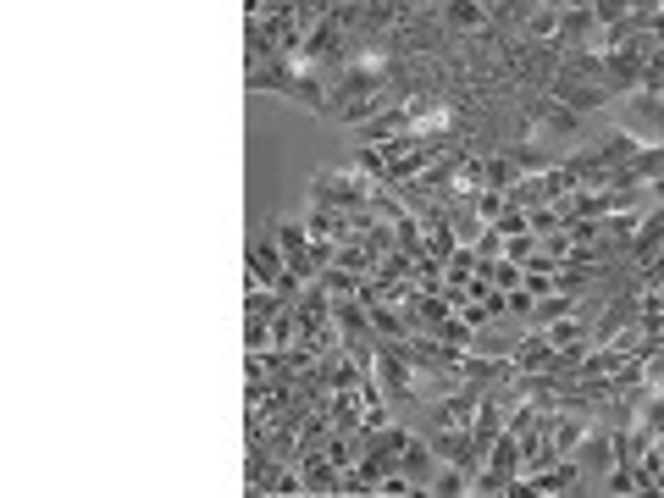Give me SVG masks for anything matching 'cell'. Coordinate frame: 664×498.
<instances>
[{"label": "cell", "instance_id": "cell-1", "mask_svg": "<svg viewBox=\"0 0 664 498\" xmlns=\"http://www.w3.org/2000/svg\"><path fill=\"white\" fill-rule=\"evenodd\" d=\"M371 194H377V183L366 172H355V166L310 178V205H332V211H371Z\"/></svg>", "mask_w": 664, "mask_h": 498}, {"label": "cell", "instance_id": "cell-2", "mask_svg": "<svg viewBox=\"0 0 664 498\" xmlns=\"http://www.w3.org/2000/svg\"><path fill=\"white\" fill-rule=\"evenodd\" d=\"M521 111L532 117L537 133H559V139H576L581 133V111L554 100V95H521Z\"/></svg>", "mask_w": 664, "mask_h": 498}, {"label": "cell", "instance_id": "cell-3", "mask_svg": "<svg viewBox=\"0 0 664 498\" xmlns=\"http://www.w3.org/2000/svg\"><path fill=\"white\" fill-rule=\"evenodd\" d=\"M548 95H554V100H565V106H576L581 117H587V111H604V106H615V95H609L604 83H593V78H565V72H554V83H548Z\"/></svg>", "mask_w": 664, "mask_h": 498}, {"label": "cell", "instance_id": "cell-4", "mask_svg": "<svg viewBox=\"0 0 664 498\" xmlns=\"http://www.w3.org/2000/svg\"><path fill=\"white\" fill-rule=\"evenodd\" d=\"M283 272H288V255H283V244H277V233L255 238V244H249V277H244V288H272Z\"/></svg>", "mask_w": 664, "mask_h": 498}, {"label": "cell", "instance_id": "cell-5", "mask_svg": "<svg viewBox=\"0 0 664 498\" xmlns=\"http://www.w3.org/2000/svg\"><path fill=\"white\" fill-rule=\"evenodd\" d=\"M460 377L471 382V388H482V393H504L510 388V377H515V360L510 355H465V366H460Z\"/></svg>", "mask_w": 664, "mask_h": 498}, {"label": "cell", "instance_id": "cell-6", "mask_svg": "<svg viewBox=\"0 0 664 498\" xmlns=\"http://www.w3.org/2000/svg\"><path fill=\"white\" fill-rule=\"evenodd\" d=\"M537 498H565V493H593V487H581V460L576 454H565L559 465H548V471L532 476Z\"/></svg>", "mask_w": 664, "mask_h": 498}, {"label": "cell", "instance_id": "cell-7", "mask_svg": "<svg viewBox=\"0 0 664 498\" xmlns=\"http://www.w3.org/2000/svg\"><path fill=\"white\" fill-rule=\"evenodd\" d=\"M476 410H482V388H471V382H460V388L449 393V399L432 410V427H471Z\"/></svg>", "mask_w": 664, "mask_h": 498}, {"label": "cell", "instance_id": "cell-8", "mask_svg": "<svg viewBox=\"0 0 664 498\" xmlns=\"http://www.w3.org/2000/svg\"><path fill=\"white\" fill-rule=\"evenodd\" d=\"M438 449H432V438H421V432H415V438L410 443H404V460H399V471L404 476H410V482L415 487H421V493H427V487H432V476H438Z\"/></svg>", "mask_w": 664, "mask_h": 498}, {"label": "cell", "instance_id": "cell-9", "mask_svg": "<svg viewBox=\"0 0 664 498\" xmlns=\"http://www.w3.org/2000/svg\"><path fill=\"white\" fill-rule=\"evenodd\" d=\"M487 471L498 476V487H510L515 476H521V438H515V432H498L493 438V449H487Z\"/></svg>", "mask_w": 664, "mask_h": 498}, {"label": "cell", "instance_id": "cell-10", "mask_svg": "<svg viewBox=\"0 0 664 498\" xmlns=\"http://www.w3.org/2000/svg\"><path fill=\"white\" fill-rule=\"evenodd\" d=\"M587 432H593V415L587 410H554V449L559 454H576V443H587Z\"/></svg>", "mask_w": 664, "mask_h": 498}, {"label": "cell", "instance_id": "cell-11", "mask_svg": "<svg viewBox=\"0 0 664 498\" xmlns=\"http://www.w3.org/2000/svg\"><path fill=\"white\" fill-rule=\"evenodd\" d=\"M659 244H664V205H648V211H642L637 238H631V249H626V261H631V266H642Z\"/></svg>", "mask_w": 664, "mask_h": 498}, {"label": "cell", "instance_id": "cell-12", "mask_svg": "<svg viewBox=\"0 0 664 498\" xmlns=\"http://www.w3.org/2000/svg\"><path fill=\"white\" fill-rule=\"evenodd\" d=\"M443 28L449 34H476V28H487V6L482 0H443Z\"/></svg>", "mask_w": 664, "mask_h": 498}, {"label": "cell", "instance_id": "cell-13", "mask_svg": "<svg viewBox=\"0 0 664 498\" xmlns=\"http://www.w3.org/2000/svg\"><path fill=\"white\" fill-rule=\"evenodd\" d=\"M593 150L604 155L609 166H631V161H637V150H642V139H637V133H631V128H609L604 139L593 144Z\"/></svg>", "mask_w": 664, "mask_h": 498}, {"label": "cell", "instance_id": "cell-14", "mask_svg": "<svg viewBox=\"0 0 664 498\" xmlns=\"http://www.w3.org/2000/svg\"><path fill=\"white\" fill-rule=\"evenodd\" d=\"M576 305H581L576 294H559V288H554V294L532 299V316H526V327H554L559 316H576Z\"/></svg>", "mask_w": 664, "mask_h": 498}, {"label": "cell", "instance_id": "cell-15", "mask_svg": "<svg viewBox=\"0 0 664 498\" xmlns=\"http://www.w3.org/2000/svg\"><path fill=\"white\" fill-rule=\"evenodd\" d=\"M404 310H410L415 332H438V327H443V316H449V299H443V294H415Z\"/></svg>", "mask_w": 664, "mask_h": 498}, {"label": "cell", "instance_id": "cell-16", "mask_svg": "<svg viewBox=\"0 0 664 498\" xmlns=\"http://www.w3.org/2000/svg\"><path fill=\"white\" fill-rule=\"evenodd\" d=\"M620 106H626L637 122H648V128H664V95H653V89H631Z\"/></svg>", "mask_w": 664, "mask_h": 498}, {"label": "cell", "instance_id": "cell-17", "mask_svg": "<svg viewBox=\"0 0 664 498\" xmlns=\"http://www.w3.org/2000/svg\"><path fill=\"white\" fill-rule=\"evenodd\" d=\"M427 493H432V498H460V493H471V471H465V465H449V460H443Z\"/></svg>", "mask_w": 664, "mask_h": 498}, {"label": "cell", "instance_id": "cell-18", "mask_svg": "<svg viewBox=\"0 0 664 498\" xmlns=\"http://www.w3.org/2000/svg\"><path fill=\"white\" fill-rule=\"evenodd\" d=\"M277 310H288L277 288H244V316H266V321H272Z\"/></svg>", "mask_w": 664, "mask_h": 498}, {"label": "cell", "instance_id": "cell-19", "mask_svg": "<svg viewBox=\"0 0 664 498\" xmlns=\"http://www.w3.org/2000/svg\"><path fill=\"white\" fill-rule=\"evenodd\" d=\"M266 349H272V321L244 316V355H266Z\"/></svg>", "mask_w": 664, "mask_h": 498}, {"label": "cell", "instance_id": "cell-20", "mask_svg": "<svg viewBox=\"0 0 664 498\" xmlns=\"http://www.w3.org/2000/svg\"><path fill=\"white\" fill-rule=\"evenodd\" d=\"M631 172H637L642 183L664 178V144H642V150H637V161H631Z\"/></svg>", "mask_w": 664, "mask_h": 498}, {"label": "cell", "instance_id": "cell-21", "mask_svg": "<svg viewBox=\"0 0 664 498\" xmlns=\"http://www.w3.org/2000/svg\"><path fill=\"white\" fill-rule=\"evenodd\" d=\"M554 28H559V6H537V12L526 17L521 34H526V39H554Z\"/></svg>", "mask_w": 664, "mask_h": 498}, {"label": "cell", "instance_id": "cell-22", "mask_svg": "<svg viewBox=\"0 0 664 498\" xmlns=\"http://www.w3.org/2000/svg\"><path fill=\"white\" fill-rule=\"evenodd\" d=\"M515 344H521V338H504V332H493V327H482L476 332V355H515Z\"/></svg>", "mask_w": 664, "mask_h": 498}, {"label": "cell", "instance_id": "cell-23", "mask_svg": "<svg viewBox=\"0 0 664 498\" xmlns=\"http://www.w3.org/2000/svg\"><path fill=\"white\" fill-rule=\"evenodd\" d=\"M570 244H598L604 238V216H576V222H565Z\"/></svg>", "mask_w": 664, "mask_h": 498}, {"label": "cell", "instance_id": "cell-24", "mask_svg": "<svg viewBox=\"0 0 664 498\" xmlns=\"http://www.w3.org/2000/svg\"><path fill=\"white\" fill-rule=\"evenodd\" d=\"M504 211H510V194H504V189H482V194H476V216H482V222H498Z\"/></svg>", "mask_w": 664, "mask_h": 498}, {"label": "cell", "instance_id": "cell-25", "mask_svg": "<svg viewBox=\"0 0 664 498\" xmlns=\"http://www.w3.org/2000/svg\"><path fill=\"white\" fill-rule=\"evenodd\" d=\"M476 255H482L487 266H493V261H504V233H498L493 222L482 227V238H476Z\"/></svg>", "mask_w": 664, "mask_h": 498}, {"label": "cell", "instance_id": "cell-26", "mask_svg": "<svg viewBox=\"0 0 664 498\" xmlns=\"http://www.w3.org/2000/svg\"><path fill=\"white\" fill-rule=\"evenodd\" d=\"M537 255V233H515V238H504V261H532Z\"/></svg>", "mask_w": 664, "mask_h": 498}, {"label": "cell", "instance_id": "cell-27", "mask_svg": "<svg viewBox=\"0 0 664 498\" xmlns=\"http://www.w3.org/2000/svg\"><path fill=\"white\" fill-rule=\"evenodd\" d=\"M388 421H393V404H388V399H371L366 415H360V432H382Z\"/></svg>", "mask_w": 664, "mask_h": 498}, {"label": "cell", "instance_id": "cell-28", "mask_svg": "<svg viewBox=\"0 0 664 498\" xmlns=\"http://www.w3.org/2000/svg\"><path fill=\"white\" fill-rule=\"evenodd\" d=\"M521 277H526L521 261H493V283L504 288V294H515V288H521Z\"/></svg>", "mask_w": 664, "mask_h": 498}, {"label": "cell", "instance_id": "cell-29", "mask_svg": "<svg viewBox=\"0 0 664 498\" xmlns=\"http://www.w3.org/2000/svg\"><path fill=\"white\" fill-rule=\"evenodd\" d=\"M498 233H504V238H515V233H532V216H526L521 211V205H510V211H504V216H498Z\"/></svg>", "mask_w": 664, "mask_h": 498}, {"label": "cell", "instance_id": "cell-30", "mask_svg": "<svg viewBox=\"0 0 664 498\" xmlns=\"http://www.w3.org/2000/svg\"><path fill=\"white\" fill-rule=\"evenodd\" d=\"M593 17H598V28H609L620 17H631V0H593Z\"/></svg>", "mask_w": 664, "mask_h": 498}, {"label": "cell", "instance_id": "cell-31", "mask_svg": "<svg viewBox=\"0 0 664 498\" xmlns=\"http://www.w3.org/2000/svg\"><path fill=\"white\" fill-rule=\"evenodd\" d=\"M537 249H543V255H554V261L565 266L570 261V233H565V227H559V233H543V238H537Z\"/></svg>", "mask_w": 664, "mask_h": 498}, {"label": "cell", "instance_id": "cell-32", "mask_svg": "<svg viewBox=\"0 0 664 498\" xmlns=\"http://www.w3.org/2000/svg\"><path fill=\"white\" fill-rule=\"evenodd\" d=\"M526 216H532V233H537V238H543V233H559V227H565V222H559V211H554V205H532Z\"/></svg>", "mask_w": 664, "mask_h": 498}, {"label": "cell", "instance_id": "cell-33", "mask_svg": "<svg viewBox=\"0 0 664 498\" xmlns=\"http://www.w3.org/2000/svg\"><path fill=\"white\" fill-rule=\"evenodd\" d=\"M521 288H526V294H532V299H543V294H554V272H532V266H526V277H521Z\"/></svg>", "mask_w": 664, "mask_h": 498}, {"label": "cell", "instance_id": "cell-34", "mask_svg": "<svg viewBox=\"0 0 664 498\" xmlns=\"http://www.w3.org/2000/svg\"><path fill=\"white\" fill-rule=\"evenodd\" d=\"M642 382H648V388H664V344L642 360Z\"/></svg>", "mask_w": 664, "mask_h": 498}, {"label": "cell", "instance_id": "cell-35", "mask_svg": "<svg viewBox=\"0 0 664 498\" xmlns=\"http://www.w3.org/2000/svg\"><path fill=\"white\" fill-rule=\"evenodd\" d=\"M510 316H532V294H526V288H515V294H510Z\"/></svg>", "mask_w": 664, "mask_h": 498}, {"label": "cell", "instance_id": "cell-36", "mask_svg": "<svg viewBox=\"0 0 664 498\" xmlns=\"http://www.w3.org/2000/svg\"><path fill=\"white\" fill-rule=\"evenodd\" d=\"M648 34H653V39H659V45H664V6H659V12L648 17Z\"/></svg>", "mask_w": 664, "mask_h": 498}, {"label": "cell", "instance_id": "cell-37", "mask_svg": "<svg viewBox=\"0 0 664 498\" xmlns=\"http://www.w3.org/2000/svg\"><path fill=\"white\" fill-rule=\"evenodd\" d=\"M659 6H664V0H631V12H642V17H653Z\"/></svg>", "mask_w": 664, "mask_h": 498}, {"label": "cell", "instance_id": "cell-38", "mask_svg": "<svg viewBox=\"0 0 664 498\" xmlns=\"http://www.w3.org/2000/svg\"><path fill=\"white\" fill-rule=\"evenodd\" d=\"M648 194H653V205H664V178H653V183H648Z\"/></svg>", "mask_w": 664, "mask_h": 498}, {"label": "cell", "instance_id": "cell-39", "mask_svg": "<svg viewBox=\"0 0 664 498\" xmlns=\"http://www.w3.org/2000/svg\"><path fill=\"white\" fill-rule=\"evenodd\" d=\"M559 6H565V12H576V6H593V0H559Z\"/></svg>", "mask_w": 664, "mask_h": 498}]
</instances>
